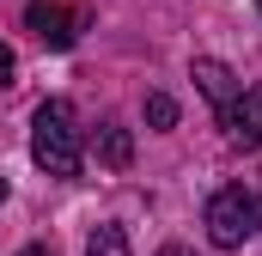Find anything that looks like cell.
Masks as SVG:
<instances>
[{"instance_id": "cell-1", "label": "cell", "mask_w": 262, "mask_h": 256, "mask_svg": "<svg viewBox=\"0 0 262 256\" xmlns=\"http://www.w3.org/2000/svg\"><path fill=\"white\" fill-rule=\"evenodd\" d=\"M31 159L49 171V177H79L85 165V134L67 98H43L37 116H31Z\"/></svg>"}, {"instance_id": "cell-2", "label": "cell", "mask_w": 262, "mask_h": 256, "mask_svg": "<svg viewBox=\"0 0 262 256\" xmlns=\"http://www.w3.org/2000/svg\"><path fill=\"white\" fill-rule=\"evenodd\" d=\"M201 226H207V244H220V250H244V244L262 232V195L244 189V183L213 189V195H207Z\"/></svg>"}, {"instance_id": "cell-3", "label": "cell", "mask_w": 262, "mask_h": 256, "mask_svg": "<svg viewBox=\"0 0 262 256\" xmlns=\"http://www.w3.org/2000/svg\"><path fill=\"white\" fill-rule=\"evenodd\" d=\"M25 25H31V37H37L43 49H73L79 31H85V18H79L73 6H55V0H31V6H25Z\"/></svg>"}, {"instance_id": "cell-4", "label": "cell", "mask_w": 262, "mask_h": 256, "mask_svg": "<svg viewBox=\"0 0 262 256\" xmlns=\"http://www.w3.org/2000/svg\"><path fill=\"white\" fill-rule=\"evenodd\" d=\"M189 79L207 92V104H213V110H232V104H238V92H244V79H238L226 61H213V55H195Z\"/></svg>"}, {"instance_id": "cell-5", "label": "cell", "mask_w": 262, "mask_h": 256, "mask_svg": "<svg viewBox=\"0 0 262 256\" xmlns=\"http://www.w3.org/2000/svg\"><path fill=\"white\" fill-rule=\"evenodd\" d=\"M92 146H98V165H110V171H128V165H134V134L116 128V122H98Z\"/></svg>"}, {"instance_id": "cell-6", "label": "cell", "mask_w": 262, "mask_h": 256, "mask_svg": "<svg viewBox=\"0 0 262 256\" xmlns=\"http://www.w3.org/2000/svg\"><path fill=\"white\" fill-rule=\"evenodd\" d=\"M85 256H134L128 250V232H122V226H98L92 244H85Z\"/></svg>"}, {"instance_id": "cell-7", "label": "cell", "mask_w": 262, "mask_h": 256, "mask_svg": "<svg viewBox=\"0 0 262 256\" xmlns=\"http://www.w3.org/2000/svg\"><path fill=\"white\" fill-rule=\"evenodd\" d=\"M146 122H152V128H171V122H177V98H171V92H146Z\"/></svg>"}, {"instance_id": "cell-8", "label": "cell", "mask_w": 262, "mask_h": 256, "mask_svg": "<svg viewBox=\"0 0 262 256\" xmlns=\"http://www.w3.org/2000/svg\"><path fill=\"white\" fill-rule=\"evenodd\" d=\"M6 73H12V49L0 43V79H6Z\"/></svg>"}, {"instance_id": "cell-9", "label": "cell", "mask_w": 262, "mask_h": 256, "mask_svg": "<svg viewBox=\"0 0 262 256\" xmlns=\"http://www.w3.org/2000/svg\"><path fill=\"white\" fill-rule=\"evenodd\" d=\"M159 256H189V250H183V244H165V250H159Z\"/></svg>"}, {"instance_id": "cell-10", "label": "cell", "mask_w": 262, "mask_h": 256, "mask_svg": "<svg viewBox=\"0 0 262 256\" xmlns=\"http://www.w3.org/2000/svg\"><path fill=\"white\" fill-rule=\"evenodd\" d=\"M18 256H49V250H43V244H31V250H18Z\"/></svg>"}, {"instance_id": "cell-11", "label": "cell", "mask_w": 262, "mask_h": 256, "mask_svg": "<svg viewBox=\"0 0 262 256\" xmlns=\"http://www.w3.org/2000/svg\"><path fill=\"white\" fill-rule=\"evenodd\" d=\"M0 201H6V177H0Z\"/></svg>"}, {"instance_id": "cell-12", "label": "cell", "mask_w": 262, "mask_h": 256, "mask_svg": "<svg viewBox=\"0 0 262 256\" xmlns=\"http://www.w3.org/2000/svg\"><path fill=\"white\" fill-rule=\"evenodd\" d=\"M256 104H262V86H256Z\"/></svg>"}, {"instance_id": "cell-13", "label": "cell", "mask_w": 262, "mask_h": 256, "mask_svg": "<svg viewBox=\"0 0 262 256\" xmlns=\"http://www.w3.org/2000/svg\"><path fill=\"white\" fill-rule=\"evenodd\" d=\"M256 6H262V0H256Z\"/></svg>"}]
</instances>
